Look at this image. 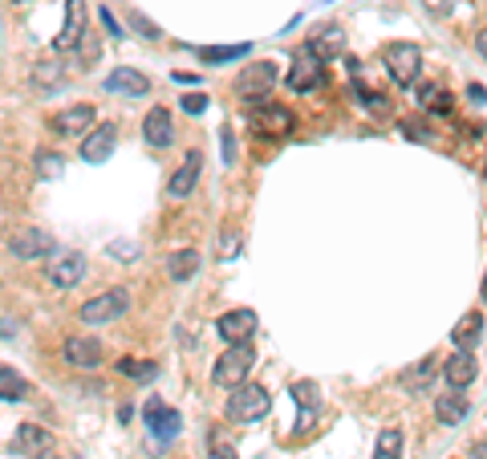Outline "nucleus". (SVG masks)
I'll return each instance as SVG.
<instances>
[{
	"mask_svg": "<svg viewBox=\"0 0 487 459\" xmlns=\"http://www.w3.org/2000/svg\"><path fill=\"white\" fill-rule=\"evenodd\" d=\"M252 366H256L252 345L248 342H236V345H228V350L216 358V370H211V378H216V386H240V383H248Z\"/></svg>",
	"mask_w": 487,
	"mask_h": 459,
	"instance_id": "obj_1",
	"label": "nucleus"
},
{
	"mask_svg": "<svg viewBox=\"0 0 487 459\" xmlns=\"http://www.w3.org/2000/svg\"><path fill=\"white\" fill-rule=\"evenodd\" d=\"M268 411H272V399H268V391L256 383H240L228 399V419L232 423H260Z\"/></svg>",
	"mask_w": 487,
	"mask_h": 459,
	"instance_id": "obj_2",
	"label": "nucleus"
},
{
	"mask_svg": "<svg viewBox=\"0 0 487 459\" xmlns=\"http://www.w3.org/2000/svg\"><path fill=\"white\" fill-rule=\"evenodd\" d=\"M382 66H386V74H390L398 86H414L419 74H422V53H419V45L390 41V45L382 49Z\"/></svg>",
	"mask_w": 487,
	"mask_h": 459,
	"instance_id": "obj_3",
	"label": "nucleus"
},
{
	"mask_svg": "<svg viewBox=\"0 0 487 459\" xmlns=\"http://www.w3.org/2000/svg\"><path fill=\"white\" fill-rule=\"evenodd\" d=\"M277 86V61H256V66H244V74L236 77V94L248 98V102H264Z\"/></svg>",
	"mask_w": 487,
	"mask_h": 459,
	"instance_id": "obj_4",
	"label": "nucleus"
},
{
	"mask_svg": "<svg viewBox=\"0 0 487 459\" xmlns=\"http://www.w3.org/2000/svg\"><path fill=\"white\" fill-rule=\"evenodd\" d=\"M126 305H130V293H126V289H106V293L90 297L86 305H82V321H86V326L114 321V317L126 313Z\"/></svg>",
	"mask_w": 487,
	"mask_h": 459,
	"instance_id": "obj_5",
	"label": "nucleus"
},
{
	"mask_svg": "<svg viewBox=\"0 0 487 459\" xmlns=\"http://www.w3.org/2000/svg\"><path fill=\"white\" fill-rule=\"evenodd\" d=\"M252 131L260 134H277V138H285V134H293L296 118L288 106H277V102H252V115H248Z\"/></svg>",
	"mask_w": 487,
	"mask_h": 459,
	"instance_id": "obj_6",
	"label": "nucleus"
},
{
	"mask_svg": "<svg viewBox=\"0 0 487 459\" xmlns=\"http://www.w3.org/2000/svg\"><path fill=\"white\" fill-rule=\"evenodd\" d=\"M49 447H53V439H49V431L37 427V423H20L12 443H9V451L17 459H45Z\"/></svg>",
	"mask_w": 487,
	"mask_h": 459,
	"instance_id": "obj_7",
	"label": "nucleus"
},
{
	"mask_svg": "<svg viewBox=\"0 0 487 459\" xmlns=\"http://www.w3.org/2000/svg\"><path fill=\"white\" fill-rule=\"evenodd\" d=\"M82 37H86V0H66V25L53 37V49L69 53V49L82 45Z\"/></svg>",
	"mask_w": 487,
	"mask_h": 459,
	"instance_id": "obj_8",
	"label": "nucleus"
},
{
	"mask_svg": "<svg viewBox=\"0 0 487 459\" xmlns=\"http://www.w3.org/2000/svg\"><path fill=\"white\" fill-rule=\"evenodd\" d=\"M49 249H53V236L41 228H17L9 236V252L17 260H37V257H45Z\"/></svg>",
	"mask_w": 487,
	"mask_h": 459,
	"instance_id": "obj_9",
	"label": "nucleus"
},
{
	"mask_svg": "<svg viewBox=\"0 0 487 459\" xmlns=\"http://www.w3.org/2000/svg\"><path fill=\"white\" fill-rule=\"evenodd\" d=\"M216 334H220L228 345L248 342V337L256 334V313H252V309H228V313L216 321Z\"/></svg>",
	"mask_w": 487,
	"mask_h": 459,
	"instance_id": "obj_10",
	"label": "nucleus"
},
{
	"mask_svg": "<svg viewBox=\"0 0 487 459\" xmlns=\"http://www.w3.org/2000/svg\"><path fill=\"white\" fill-rule=\"evenodd\" d=\"M200 171H203V154L187 151L183 154V163H179V171H175L171 183H167V195H171V200H187V195L195 192V183H200Z\"/></svg>",
	"mask_w": 487,
	"mask_h": 459,
	"instance_id": "obj_11",
	"label": "nucleus"
},
{
	"mask_svg": "<svg viewBox=\"0 0 487 459\" xmlns=\"http://www.w3.org/2000/svg\"><path fill=\"white\" fill-rule=\"evenodd\" d=\"M114 143H118L114 123L94 126V131H90L86 138H82V159H86V163H106V159L114 154Z\"/></svg>",
	"mask_w": 487,
	"mask_h": 459,
	"instance_id": "obj_12",
	"label": "nucleus"
},
{
	"mask_svg": "<svg viewBox=\"0 0 487 459\" xmlns=\"http://www.w3.org/2000/svg\"><path fill=\"white\" fill-rule=\"evenodd\" d=\"M321 82H325V69H321V61H317L313 53H301V58L288 66V86H293L296 94L321 90Z\"/></svg>",
	"mask_w": 487,
	"mask_h": 459,
	"instance_id": "obj_13",
	"label": "nucleus"
},
{
	"mask_svg": "<svg viewBox=\"0 0 487 459\" xmlns=\"http://www.w3.org/2000/svg\"><path fill=\"white\" fill-rule=\"evenodd\" d=\"M61 358H66L69 366H82V370H94L98 362H102V342L98 337H66V345H61Z\"/></svg>",
	"mask_w": 487,
	"mask_h": 459,
	"instance_id": "obj_14",
	"label": "nucleus"
},
{
	"mask_svg": "<svg viewBox=\"0 0 487 459\" xmlns=\"http://www.w3.org/2000/svg\"><path fill=\"white\" fill-rule=\"evenodd\" d=\"M146 427H151L159 439H175V435L183 431V419H179L175 407H162L159 399H151L146 402Z\"/></svg>",
	"mask_w": 487,
	"mask_h": 459,
	"instance_id": "obj_15",
	"label": "nucleus"
},
{
	"mask_svg": "<svg viewBox=\"0 0 487 459\" xmlns=\"http://www.w3.org/2000/svg\"><path fill=\"white\" fill-rule=\"evenodd\" d=\"M53 134H61V138H74V134L90 131L94 126V106H69V110H61V115H53Z\"/></svg>",
	"mask_w": 487,
	"mask_h": 459,
	"instance_id": "obj_16",
	"label": "nucleus"
},
{
	"mask_svg": "<svg viewBox=\"0 0 487 459\" xmlns=\"http://www.w3.org/2000/svg\"><path fill=\"white\" fill-rule=\"evenodd\" d=\"M143 138L151 146H171L175 143V123H171V110H162V106H154L151 115H146V123H143Z\"/></svg>",
	"mask_w": 487,
	"mask_h": 459,
	"instance_id": "obj_17",
	"label": "nucleus"
},
{
	"mask_svg": "<svg viewBox=\"0 0 487 459\" xmlns=\"http://www.w3.org/2000/svg\"><path fill=\"white\" fill-rule=\"evenodd\" d=\"M106 90H110V94H126V98H143L146 90H151V82H146V74H138V69L118 66L114 74L106 77Z\"/></svg>",
	"mask_w": 487,
	"mask_h": 459,
	"instance_id": "obj_18",
	"label": "nucleus"
},
{
	"mask_svg": "<svg viewBox=\"0 0 487 459\" xmlns=\"http://www.w3.org/2000/svg\"><path fill=\"white\" fill-rule=\"evenodd\" d=\"M475 374H479L475 358L463 354V350H459L455 358H447V366H443V378H447L451 391H463V386H471V383H475Z\"/></svg>",
	"mask_w": 487,
	"mask_h": 459,
	"instance_id": "obj_19",
	"label": "nucleus"
},
{
	"mask_svg": "<svg viewBox=\"0 0 487 459\" xmlns=\"http://www.w3.org/2000/svg\"><path fill=\"white\" fill-rule=\"evenodd\" d=\"M435 415H439L443 427H459V423L471 415V402L463 399V391H447V394H439V402H435Z\"/></svg>",
	"mask_w": 487,
	"mask_h": 459,
	"instance_id": "obj_20",
	"label": "nucleus"
},
{
	"mask_svg": "<svg viewBox=\"0 0 487 459\" xmlns=\"http://www.w3.org/2000/svg\"><path fill=\"white\" fill-rule=\"evenodd\" d=\"M82 277H86V260H82V257H61V260L49 265V281H53L58 289L82 285Z\"/></svg>",
	"mask_w": 487,
	"mask_h": 459,
	"instance_id": "obj_21",
	"label": "nucleus"
},
{
	"mask_svg": "<svg viewBox=\"0 0 487 459\" xmlns=\"http://www.w3.org/2000/svg\"><path fill=\"white\" fill-rule=\"evenodd\" d=\"M479 337H483V313H479V309H475V313H467L455 329H451V342H455L463 354H471V350H475Z\"/></svg>",
	"mask_w": 487,
	"mask_h": 459,
	"instance_id": "obj_22",
	"label": "nucleus"
},
{
	"mask_svg": "<svg viewBox=\"0 0 487 459\" xmlns=\"http://www.w3.org/2000/svg\"><path fill=\"white\" fill-rule=\"evenodd\" d=\"M345 49V33L337 29V25H329V29H321L313 41H309V53H313L317 61H329V58H337Z\"/></svg>",
	"mask_w": 487,
	"mask_h": 459,
	"instance_id": "obj_23",
	"label": "nucleus"
},
{
	"mask_svg": "<svg viewBox=\"0 0 487 459\" xmlns=\"http://www.w3.org/2000/svg\"><path fill=\"white\" fill-rule=\"evenodd\" d=\"M293 399L301 402V419H296V431H309L317 419V407H321V399H317V386L313 383H293Z\"/></svg>",
	"mask_w": 487,
	"mask_h": 459,
	"instance_id": "obj_24",
	"label": "nucleus"
},
{
	"mask_svg": "<svg viewBox=\"0 0 487 459\" xmlns=\"http://www.w3.org/2000/svg\"><path fill=\"white\" fill-rule=\"evenodd\" d=\"M29 391H33V386L25 383L12 366H0V399H4V402H25V399H29Z\"/></svg>",
	"mask_w": 487,
	"mask_h": 459,
	"instance_id": "obj_25",
	"label": "nucleus"
},
{
	"mask_svg": "<svg viewBox=\"0 0 487 459\" xmlns=\"http://www.w3.org/2000/svg\"><path fill=\"white\" fill-rule=\"evenodd\" d=\"M200 252L195 249H183V252H171V260H167V273H171L175 281H192L195 273H200Z\"/></svg>",
	"mask_w": 487,
	"mask_h": 459,
	"instance_id": "obj_26",
	"label": "nucleus"
},
{
	"mask_svg": "<svg viewBox=\"0 0 487 459\" xmlns=\"http://www.w3.org/2000/svg\"><path fill=\"white\" fill-rule=\"evenodd\" d=\"M33 86L37 90L61 86V61H37V66H33Z\"/></svg>",
	"mask_w": 487,
	"mask_h": 459,
	"instance_id": "obj_27",
	"label": "nucleus"
},
{
	"mask_svg": "<svg viewBox=\"0 0 487 459\" xmlns=\"http://www.w3.org/2000/svg\"><path fill=\"white\" fill-rule=\"evenodd\" d=\"M200 58L211 61V66H220V61H240V58H248V45H216V49H200Z\"/></svg>",
	"mask_w": 487,
	"mask_h": 459,
	"instance_id": "obj_28",
	"label": "nucleus"
},
{
	"mask_svg": "<svg viewBox=\"0 0 487 459\" xmlns=\"http://www.w3.org/2000/svg\"><path fill=\"white\" fill-rule=\"evenodd\" d=\"M373 459H402V431L386 427L382 435H378V451H373Z\"/></svg>",
	"mask_w": 487,
	"mask_h": 459,
	"instance_id": "obj_29",
	"label": "nucleus"
},
{
	"mask_svg": "<svg viewBox=\"0 0 487 459\" xmlns=\"http://www.w3.org/2000/svg\"><path fill=\"white\" fill-rule=\"evenodd\" d=\"M435 370H439V358H427L422 366H414V370L406 374V386H411V391H427V383H430V374Z\"/></svg>",
	"mask_w": 487,
	"mask_h": 459,
	"instance_id": "obj_30",
	"label": "nucleus"
},
{
	"mask_svg": "<svg viewBox=\"0 0 487 459\" xmlns=\"http://www.w3.org/2000/svg\"><path fill=\"white\" fill-rule=\"evenodd\" d=\"M61 175V154L37 151V179H58Z\"/></svg>",
	"mask_w": 487,
	"mask_h": 459,
	"instance_id": "obj_31",
	"label": "nucleus"
},
{
	"mask_svg": "<svg viewBox=\"0 0 487 459\" xmlns=\"http://www.w3.org/2000/svg\"><path fill=\"white\" fill-rule=\"evenodd\" d=\"M118 370L130 374V378H138V383L154 378V366H151V362H134V358H122V362H118Z\"/></svg>",
	"mask_w": 487,
	"mask_h": 459,
	"instance_id": "obj_32",
	"label": "nucleus"
},
{
	"mask_svg": "<svg viewBox=\"0 0 487 459\" xmlns=\"http://www.w3.org/2000/svg\"><path fill=\"white\" fill-rule=\"evenodd\" d=\"M240 252V232L236 228H224V240H220V260H236Z\"/></svg>",
	"mask_w": 487,
	"mask_h": 459,
	"instance_id": "obj_33",
	"label": "nucleus"
},
{
	"mask_svg": "<svg viewBox=\"0 0 487 459\" xmlns=\"http://www.w3.org/2000/svg\"><path fill=\"white\" fill-rule=\"evenodd\" d=\"M183 110H187V115H203V110H208V98H203V94H187V98H183Z\"/></svg>",
	"mask_w": 487,
	"mask_h": 459,
	"instance_id": "obj_34",
	"label": "nucleus"
},
{
	"mask_svg": "<svg viewBox=\"0 0 487 459\" xmlns=\"http://www.w3.org/2000/svg\"><path fill=\"white\" fill-rule=\"evenodd\" d=\"M220 138H224V163H236V138H232V131H224Z\"/></svg>",
	"mask_w": 487,
	"mask_h": 459,
	"instance_id": "obj_35",
	"label": "nucleus"
},
{
	"mask_svg": "<svg viewBox=\"0 0 487 459\" xmlns=\"http://www.w3.org/2000/svg\"><path fill=\"white\" fill-rule=\"evenodd\" d=\"M211 459H236V447H232L228 439H216V451H211Z\"/></svg>",
	"mask_w": 487,
	"mask_h": 459,
	"instance_id": "obj_36",
	"label": "nucleus"
},
{
	"mask_svg": "<svg viewBox=\"0 0 487 459\" xmlns=\"http://www.w3.org/2000/svg\"><path fill=\"white\" fill-rule=\"evenodd\" d=\"M134 25H138V29H143V37H151V41H159V37H162V33L154 29L151 20H143V17H138V12H134Z\"/></svg>",
	"mask_w": 487,
	"mask_h": 459,
	"instance_id": "obj_37",
	"label": "nucleus"
},
{
	"mask_svg": "<svg viewBox=\"0 0 487 459\" xmlns=\"http://www.w3.org/2000/svg\"><path fill=\"white\" fill-rule=\"evenodd\" d=\"M435 94H439V86H435V82L419 86V102H422V106H430V102H435Z\"/></svg>",
	"mask_w": 487,
	"mask_h": 459,
	"instance_id": "obj_38",
	"label": "nucleus"
},
{
	"mask_svg": "<svg viewBox=\"0 0 487 459\" xmlns=\"http://www.w3.org/2000/svg\"><path fill=\"white\" fill-rule=\"evenodd\" d=\"M430 110H435V115H447V110H451V98L439 90V94H435V102H430Z\"/></svg>",
	"mask_w": 487,
	"mask_h": 459,
	"instance_id": "obj_39",
	"label": "nucleus"
},
{
	"mask_svg": "<svg viewBox=\"0 0 487 459\" xmlns=\"http://www.w3.org/2000/svg\"><path fill=\"white\" fill-rule=\"evenodd\" d=\"M102 25L114 33V37H122V29H118V20H114V12H110V9H102Z\"/></svg>",
	"mask_w": 487,
	"mask_h": 459,
	"instance_id": "obj_40",
	"label": "nucleus"
},
{
	"mask_svg": "<svg viewBox=\"0 0 487 459\" xmlns=\"http://www.w3.org/2000/svg\"><path fill=\"white\" fill-rule=\"evenodd\" d=\"M467 98H471V102H475V106H483V82H475V86L467 90Z\"/></svg>",
	"mask_w": 487,
	"mask_h": 459,
	"instance_id": "obj_41",
	"label": "nucleus"
}]
</instances>
